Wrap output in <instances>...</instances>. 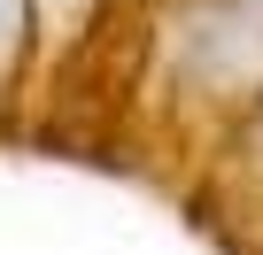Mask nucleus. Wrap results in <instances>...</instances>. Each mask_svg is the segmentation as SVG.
<instances>
[{"mask_svg":"<svg viewBox=\"0 0 263 255\" xmlns=\"http://www.w3.org/2000/svg\"><path fill=\"white\" fill-rule=\"evenodd\" d=\"M47 8H54V16H78V8H85V0H47Z\"/></svg>","mask_w":263,"mask_h":255,"instance_id":"4","label":"nucleus"},{"mask_svg":"<svg viewBox=\"0 0 263 255\" xmlns=\"http://www.w3.org/2000/svg\"><path fill=\"white\" fill-rule=\"evenodd\" d=\"M178 77L209 108L248 116L263 101V0H194L178 24Z\"/></svg>","mask_w":263,"mask_h":255,"instance_id":"1","label":"nucleus"},{"mask_svg":"<svg viewBox=\"0 0 263 255\" xmlns=\"http://www.w3.org/2000/svg\"><path fill=\"white\" fill-rule=\"evenodd\" d=\"M16 31H24V0H0V62L16 54Z\"/></svg>","mask_w":263,"mask_h":255,"instance_id":"3","label":"nucleus"},{"mask_svg":"<svg viewBox=\"0 0 263 255\" xmlns=\"http://www.w3.org/2000/svg\"><path fill=\"white\" fill-rule=\"evenodd\" d=\"M232 178L248 193H263V101L240 116V140H232Z\"/></svg>","mask_w":263,"mask_h":255,"instance_id":"2","label":"nucleus"}]
</instances>
